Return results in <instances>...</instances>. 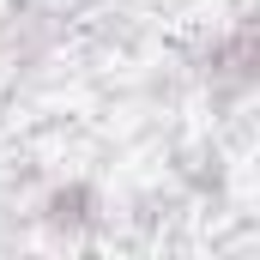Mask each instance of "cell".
Here are the masks:
<instances>
[{"label": "cell", "mask_w": 260, "mask_h": 260, "mask_svg": "<svg viewBox=\"0 0 260 260\" xmlns=\"http://www.w3.org/2000/svg\"><path fill=\"white\" fill-rule=\"evenodd\" d=\"M254 67H260V37H254V18H236L224 37H212V55H206L212 91H230V97H242V91L254 85Z\"/></svg>", "instance_id": "1"}, {"label": "cell", "mask_w": 260, "mask_h": 260, "mask_svg": "<svg viewBox=\"0 0 260 260\" xmlns=\"http://www.w3.org/2000/svg\"><path fill=\"white\" fill-rule=\"evenodd\" d=\"M97 212H103V200H97L91 182H55V188L43 194V224H49V230H67V236L91 230Z\"/></svg>", "instance_id": "2"}]
</instances>
